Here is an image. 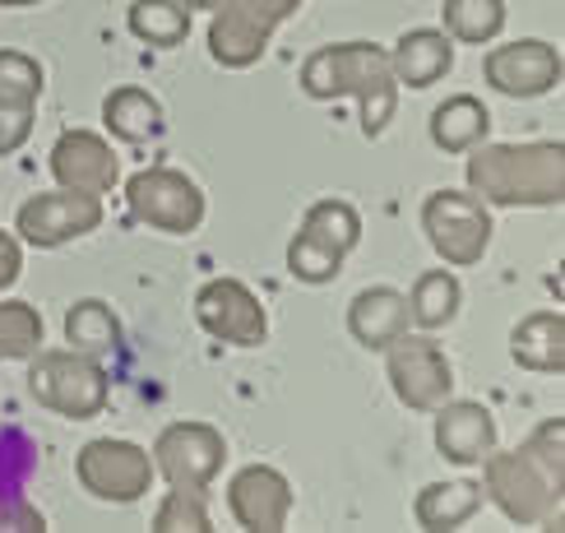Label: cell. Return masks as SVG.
Here are the masks:
<instances>
[{
  "label": "cell",
  "mask_w": 565,
  "mask_h": 533,
  "mask_svg": "<svg viewBox=\"0 0 565 533\" xmlns=\"http://www.w3.org/2000/svg\"><path fill=\"white\" fill-rule=\"evenodd\" d=\"M126 23L145 46L168 52V46H181L185 33H191V10L177 6V0H135Z\"/></svg>",
  "instance_id": "cb8c5ba5"
},
{
  "label": "cell",
  "mask_w": 565,
  "mask_h": 533,
  "mask_svg": "<svg viewBox=\"0 0 565 533\" xmlns=\"http://www.w3.org/2000/svg\"><path fill=\"white\" fill-rule=\"evenodd\" d=\"M390 70L404 88H431L455 70V42L440 29H408L390 46Z\"/></svg>",
  "instance_id": "ac0fdd59"
},
{
  "label": "cell",
  "mask_w": 565,
  "mask_h": 533,
  "mask_svg": "<svg viewBox=\"0 0 565 533\" xmlns=\"http://www.w3.org/2000/svg\"><path fill=\"white\" fill-rule=\"evenodd\" d=\"M98 223H103V195L56 185V191H38V195H29L19 204L14 237L23 246L56 250L65 242H79V237H88V232H98Z\"/></svg>",
  "instance_id": "9c48e42d"
},
{
  "label": "cell",
  "mask_w": 565,
  "mask_h": 533,
  "mask_svg": "<svg viewBox=\"0 0 565 533\" xmlns=\"http://www.w3.org/2000/svg\"><path fill=\"white\" fill-rule=\"evenodd\" d=\"M195 320L204 334H214L232 348H260L269 339V316L242 278H214L195 297Z\"/></svg>",
  "instance_id": "7c38bea8"
},
{
  "label": "cell",
  "mask_w": 565,
  "mask_h": 533,
  "mask_svg": "<svg viewBox=\"0 0 565 533\" xmlns=\"http://www.w3.org/2000/svg\"><path fill=\"white\" fill-rule=\"evenodd\" d=\"M408 330H413L408 297L398 292V288L375 284V288L352 297V307H348V334L358 339L362 348H371V353H385V348L398 334H408Z\"/></svg>",
  "instance_id": "e0dca14e"
},
{
  "label": "cell",
  "mask_w": 565,
  "mask_h": 533,
  "mask_svg": "<svg viewBox=\"0 0 565 533\" xmlns=\"http://www.w3.org/2000/svg\"><path fill=\"white\" fill-rule=\"evenodd\" d=\"M75 478L88 497L98 501H111V505H135L149 497L153 487V459L145 446L135 440H111V436H98L79 446L75 455Z\"/></svg>",
  "instance_id": "52a82bcc"
},
{
  "label": "cell",
  "mask_w": 565,
  "mask_h": 533,
  "mask_svg": "<svg viewBox=\"0 0 565 533\" xmlns=\"http://www.w3.org/2000/svg\"><path fill=\"white\" fill-rule=\"evenodd\" d=\"M23 274V250L14 232L0 227V288H14V278Z\"/></svg>",
  "instance_id": "836d02e7"
},
{
  "label": "cell",
  "mask_w": 565,
  "mask_h": 533,
  "mask_svg": "<svg viewBox=\"0 0 565 533\" xmlns=\"http://www.w3.org/2000/svg\"><path fill=\"white\" fill-rule=\"evenodd\" d=\"M491 135V111L473 93H455L431 111V145L440 153H468Z\"/></svg>",
  "instance_id": "7402d4cb"
},
{
  "label": "cell",
  "mask_w": 565,
  "mask_h": 533,
  "mask_svg": "<svg viewBox=\"0 0 565 533\" xmlns=\"http://www.w3.org/2000/svg\"><path fill=\"white\" fill-rule=\"evenodd\" d=\"M126 209L135 223L172 232V237H191L204 223V191L177 172V168H145L126 177Z\"/></svg>",
  "instance_id": "ba28073f"
},
{
  "label": "cell",
  "mask_w": 565,
  "mask_h": 533,
  "mask_svg": "<svg viewBox=\"0 0 565 533\" xmlns=\"http://www.w3.org/2000/svg\"><path fill=\"white\" fill-rule=\"evenodd\" d=\"M440 23L450 42L482 46L505 29V0H445Z\"/></svg>",
  "instance_id": "d4e9b609"
},
{
  "label": "cell",
  "mask_w": 565,
  "mask_h": 533,
  "mask_svg": "<svg viewBox=\"0 0 565 533\" xmlns=\"http://www.w3.org/2000/svg\"><path fill=\"white\" fill-rule=\"evenodd\" d=\"M301 227L316 232L320 242H329V246L343 250V255L362 242V218H358V209H352L348 200H316L311 209H306Z\"/></svg>",
  "instance_id": "83f0119b"
},
{
  "label": "cell",
  "mask_w": 565,
  "mask_h": 533,
  "mask_svg": "<svg viewBox=\"0 0 565 533\" xmlns=\"http://www.w3.org/2000/svg\"><path fill=\"white\" fill-rule=\"evenodd\" d=\"M510 358L537 376H561L565 371V316L533 311L510 330Z\"/></svg>",
  "instance_id": "d6986e66"
},
{
  "label": "cell",
  "mask_w": 565,
  "mask_h": 533,
  "mask_svg": "<svg viewBox=\"0 0 565 533\" xmlns=\"http://www.w3.org/2000/svg\"><path fill=\"white\" fill-rule=\"evenodd\" d=\"M227 510L246 533H282L292 515V482L274 463H246L227 482Z\"/></svg>",
  "instance_id": "5bb4252c"
},
{
  "label": "cell",
  "mask_w": 565,
  "mask_h": 533,
  "mask_svg": "<svg viewBox=\"0 0 565 533\" xmlns=\"http://www.w3.org/2000/svg\"><path fill=\"white\" fill-rule=\"evenodd\" d=\"M306 0H223L209 10V56L227 70H246L265 56V46L282 19H292Z\"/></svg>",
  "instance_id": "5b68a950"
},
{
  "label": "cell",
  "mask_w": 565,
  "mask_h": 533,
  "mask_svg": "<svg viewBox=\"0 0 565 533\" xmlns=\"http://www.w3.org/2000/svg\"><path fill=\"white\" fill-rule=\"evenodd\" d=\"M436 413V450L468 469V463H482L497 450V417L478 399H445Z\"/></svg>",
  "instance_id": "2e32d148"
},
{
  "label": "cell",
  "mask_w": 565,
  "mask_h": 533,
  "mask_svg": "<svg viewBox=\"0 0 565 533\" xmlns=\"http://www.w3.org/2000/svg\"><path fill=\"white\" fill-rule=\"evenodd\" d=\"M482 469V497L510 524L533 529L561 510V473H565V417H547L520 450H491Z\"/></svg>",
  "instance_id": "6da1fadb"
},
{
  "label": "cell",
  "mask_w": 565,
  "mask_h": 533,
  "mask_svg": "<svg viewBox=\"0 0 565 533\" xmlns=\"http://www.w3.org/2000/svg\"><path fill=\"white\" fill-rule=\"evenodd\" d=\"M42 84H46V75L29 52L0 46V103L6 107H38Z\"/></svg>",
  "instance_id": "4dcf8cb0"
},
{
  "label": "cell",
  "mask_w": 565,
  "mask_h": 533,
  "mask_svg": "<svg viewBox=\"0 0 565 533\" xmlns=\"http://www.w3.org/2000/svg\"><path fill=\"white\" fill-rule=\"evenodd\" d=\"M177 6H185V10H191V14H195V10H218V6H223V0H177Z\"/></svg>",
  "instance_id": "e575fe53"
},
{
  "label": "cell",
  "mask_w": 565,
  "mask_h": 533,
  "mask_svg": "<svg viewBox=\"0 0 565 533\" xmlns=\"http://www.w3.org/2000/svg\"><path fill=\"white\" fill-rule=\"evenodd\" d=\"M52 177L56 185L88 195H107L121 181V158L98 130H65L52 149Z\"/></svg>",
  "instance_id": "9a60e30c"
},
{
  "label": "cell",
  "mask_w": 565,
  "mask_h": 533,
  "mask_svg": "<svg viewBox=\"0 0 565 533\" xmlns=\"http://www.w3.org/2000/svg\"><path fill=\"white\" fill-rule=\"evenodd\" d=\"M385 371L398 404L413 413H431L455 394V366L431 334H398L385 348Z\"/></svg>",
  "instance_id": "30bf717a"
},
{
  "label": "cell",
  "mask_w": 565,
  "mask_h": 533,
  "mask_svg": "<svg viewBox=\"0 0 565 533\" xmlns=\"http://www.w3.org/2000/svg\"><path fill=\"white\" fill-rule=\"evenodd\" d=\"M6 10H29V6H42V0H0Z\"/></svg>",
  "instance_id": "d590c367"
},
{
  "label": "cell",
  "mask_w": 565,
  "mask_h": 533,
  "mask_svg": "<svg viewBox=\"0 0 565 533\" xmlns=\"http://www.w3.org/2000/svg\"><path fill=\"white\" fill-rule=\"evenodd\" d=\"M482 75L501 98H543V93L561 88L565 61H561V52L552 42L520 38V42L497 46V52L482 61Z\"/></svg>",
  "instance_id": "4fadbf2b"
},
{
  "label": "cell",
  "mask_w": 565,
  "mask_h": 533,
  "mask_svg": "<svg viewBox=\"0 0 565 533\" xmlns=\"http://www.w3.org/2000/svg\"><path fill=\"white\" fill-rule=\"evenodd\" d=\"M46 520L38 515V510L29 501H10V505H0V533H42Z\"/></svg>",
  "instance_id": "d6a6232c"
},
{
  "label": "cell",
  "mask_w": 565,
  "mask_h": 533,
  "mask_svg": "<svg viewBox=\"0 0 565 533\" xmlns=\"http://www.w3.org/2000/svg\"><path fill=\"white\" fill-rule=\"evenodd\" d=\"M149 459H153V473L168 478L172 487H200V492H209L227 463V440L209 423H172L153 440Z\"/></svg>",
  "instance_id": "8fae6325"
},
{
  "label": "cell",
  "mask_w": 565,
  "mask_h": 533,
  "mask_svg": "<svg viewBox=\"0 0 565 533\" xmlns=\"http://www.w3.org/2000/svg\"><path fill=\"white\" fill-rule=\"evenodd\" d=\"M103 121H107V130L116 139H126V145H145V139L162 135L168 116H162V103L153 98L149 88L121 84V88H111L103 98Z\"/></svg>",
  "instance_id": "44dd1931"
},
{
  "label": "cell",
  "mask_w": 565,
  "mask_h": 533,
  "mask_svg": "<svg viewBox=\"0 0 565 533\" xmlns=\"http://www.w3.org/2000/svg\"><path fill=\"white\" fill-rule=\"evenodd\" d=\"M33 121H38V107H6L0 103V158L29 145Z\"/></svg>",
  "instance_id": "1f68e13d"
},
{
  "label": "cell",
  "mask_w": 565,
  "mask_h": 533,
  "mask_svg": "<svg viewBox=\"0 0 565 533\" xmlns=\"http://www.w3.org/2000/svg\"><path fill=\"white\" fill-rule=\"evenodd\" d=\"M422 232L445 265H482L491 246V204H482L473 191H436L422 204Z\"/></svg>",
  "instance_id": "8992f818"
},
{
  "label": "cell",
  "mask_w": 565,
  "mask_h": 533,
  "mask_svg": "<svg viewBox=\"0 0 565 533\" xmlns=\"http://www.w3.org/2000/svg\"><path fill=\"white\" fill-rule=\"evenodd\" d=\"M301 93L316 103L358 98V121L366 139L385 135L398 107V79L390 70V52L375 42H334L311 52L301 65Z\"/></svg>",
  "instance_id": "7a4b0ae2"
},
{
  "label": "cell",
  "mask_w": 565,
  "mask_h": 533,
  "mask_svg": "<svg viewBox=\"0 0 565 533\" xmlns=\"http://www.w3.org/2000/svg\"><path fill=\"white\" fill-rule=\"evenodd\" d=\"M468 191L497 209H552L565 200V145H473L468 149Z\"/></svg>",
  "instance_id": "3957f363"
},
{
  "label": "cell",
  "mask_w": 565,
  "mask_h": 533,
  "mask_svg": "<svg viewBox=\"0 0 565 533\" xmlns=\"http://www.w3.org/2000/svg\"><path fill=\"white\" fill-rule=\"evenodd\" d=\"M29 390L42 408H52L70 423H88L98 417L111 399V376L107 366L93 358V353H79V348H61V353H33L29 362Z\"/></svg>",
  "instance_id": "277c9868"
},
{
  "label": "cell",
  "mask_w": 565,
  "mask_h": 533,
  "mask_svg": "<svg viewBox=\"0 0 565 533\" xmlns=\"http://www.w3.org/2000/svg\"><path fill=\"white\" fill-rule=\"evenodd\" d=\"M153 533H214V520H209V497L200 487H172L162 497L158 515H153Z\"/></svg>",
  "instance_id": "f1b7e54d"
},
{
  "label": "cell",
  "mask_w": 565,
  "mask_h": 533,
  "mask_svg": "<svg viewBox=\"0 0 565 533\" xmlns=\"http://www.w3.org/2000/svg\"><path fill=\"white\" fill-rule=\"evenodd\" d=\"M65 339H70V348H79V353H107V348L116 343V316H111V307L107 301H98V297H84V301H75V307L65 311Z\"/></svg>",
  "instance_id": "484cf974"
},
{
  "label": "cell",
  "mask_w": 565,
  "mask_h": 533,
  "mask_svg": "<svg viewBox=\"0 0 565 533\" xmlns=\"http://www.w3.org/2000/svg\"><path fill=\"white\" fill-rule=\"evenodd\" d=\"M482 478H445L422 487L413 501V515L427 533H450L459 524H468L482 510Z\"/></svg>",
  "instance_id": "ffe728a7"
},
{
  "label": "cell",
  "mask_w": 565,
  "mask_h": 533,
  "mask_svg": "<svg viewBox=\"0 0 565 533\" xmlns=\"http://www.w3.org/2000/svg\"><path fill=\"white\" fill-rule=\"evenodd\" d=\"M343 260H348V255L334 250L329 242H320L316 232H306V227L292 232V242H288V269H292V278H301V284H329V278H339Z\"/></svg>",
  "instance_id": "4316f807"
},
{
  "label": "cell",
  "mask_w": 565,
  "mask_h": 533,
  "mask_svg": "<svg viewBox=\"0 0 565 533\" xmlns=\"http://www.w3.org/2000/svg\"><path fill=\"white\" fill-rule=\"evenodd\" d=\"M42 348V316L29 301H0V362L33 358Z\"/></svg>",
  "instance_id": "f546056e"
},
{
  "label": "cell",
  "mask_w": 565,
  "mask_h": 533,
  "mask_svg": "<svg viewBox=\"0 0 565 533\" xmlns=\"http://www.w3.org/2000/svg\"><path fill=\"white\" fill-rule=\"evenodd\" d=\"M459 301H463V288L450 269H427L417 274V284L408 292V320L417 330H445L455 316H459Z\"/></svg>",
  "instance_id": "603a6c76"
}]
</instances>
